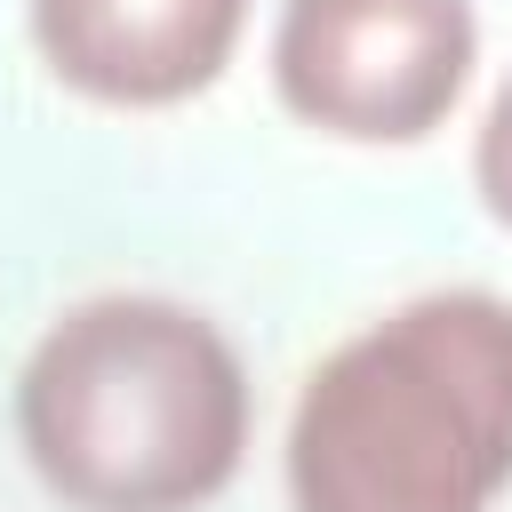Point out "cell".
<instances>
[{
	"label": "cell",
	"instance_id": "1",
	"mask_svg": "<svg viewBox=\"0 0 512 512\" xmlns=\"http://www.w3.org/2000/svg\"><path fill=\"white\" fill-rule=\"evenodd\" d=\"M16 440L72 512H200L248 448V368L176 296H88L16 368Z\"/></svg>",
	"mask_w": 512,
	"mask_h": 512
},
{
	"label": "cell",
	"instance_id": "2",
	"mask_svg": "<svg viewBox=\"0 0 512 512\" xmlns=\"http://www.w3.org/2000/svg\"><path fill=\"white\" fill-rule=\"evenodd\" d=\"M512 488V304L432 288L344 336L288 416L296 512H488Z\"/></svg>",
	"mask_w": 512,
	"mask_h": 512
},
{
	"label": "cell",
	"instance_id": "3",
	"mask_svg": "<svg viewBox=\"0 0 512 512\" xmlns=\"http://www.w3.org/2000/svg\"><path fill=\"white\" fill-rule=\"evenodd\" d=\"M480 56L472 0H280L272 96L336 144H424Z\"/></svg>",
	"mask_w": 512,
	"mask_h": 512
},
{
	"label": "cell",
	"instance_id": "4",
	"mask_svg": "<svg viewBox=\"0 0 512 512\" xmlns=\"http://www.w3.org/2000/svg\"><path fill=\"white\" fill-rule=\"evenodd\" d=\"M40 64L112 112H160L224 80L248 0H24Z\"/></svg>",
	"mask_w": 512,
	"mask_h": 512
},
{
	"label": "cell",
	"instance_id": "5",
	"mask_svg": "<svg viewBox=\"0 0 512 512\" xmlns=\"http://www.w3.org/2000/svg\"><path fill=\"white\" fill-rule=\"evenodd\" d=\"M472 184H480V208L512 232V80L488 96L480 112V136H472Z\"/></svg>",
	"mask_w": 512,
	"mask_h": 512
}]
</instances>
